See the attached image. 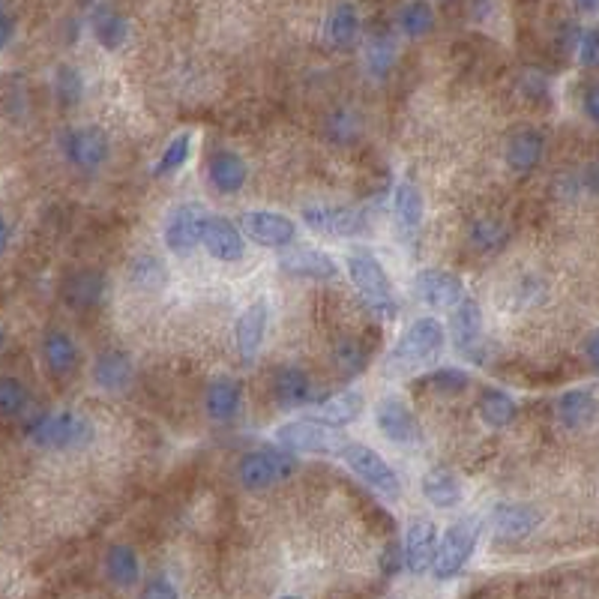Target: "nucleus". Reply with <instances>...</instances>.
Segmentation results:
<instances>
[{
  "instance_id": "f257e3e1",
  "label": "nucleus",
  "mask_w": 599,
  "mask_h": 599,
  "mask_svg": "<svg viewBox=\"0 0 599 599\" xmlns=\"http://www.w3.org/2000/svg\"><path fill=\"white\" fill-rule=\"evenodd\" d=\"M345 267H348V276L357 288V294L363 297V303L384 321H393L399 315V300H396V291H393V282L390 276L384 273L381 261L366 252V249H354L348 258H345Z\"/></svg>"
},
{
  "instance_id": "f03ea898",
  "label": "nucleus",
  "mask_w": 599,
  "mask_h": 599,
  "mask_svg": "<svg viewBox=\"0 0 599 599\" xmlns=\"http://www.w3.org/2000/svg\"><path fill=\"white\" fill-rule=\"evenodd\" d=\"M27 435L36 447L42 450H84L87 444H93L96 429L84 414L75 411H54V414H42L27 426Z\"/></svg>"
},
{
  "instance_id": "7ed1b4c3",
  "label": "nucleus",
  "mask_w": 599,
  "mask_h": 599,
  "mask_svg": "<svg viewBox=\"0 0 599 599\" xmlns=\"http://www.w3.org/2000/svg\"><path fill=\"white\" fill-rule=\"evenodd\" d=\"M480 534H483V519L477 516H465L459 522H453L447 528V534L441 537V543L435 546V555H432V576L438 582H450L456 579L465 564L471 561L477 543H480Z\"/></svg>"
},
{
  "instance_id": "20e7f679",
  "label": "nucleus",
  "mask_w": 599,
  "mask_h": 599,
  "mask_svg": "<svg viewBox=\"0 0 599 599\" xmlns=\"http://www.w3.org/2000/svg\"><path fill=\"white\" fill-rule=\"evenodd\" d=\"M444 345H447L444 324L438 318H420L402 333V339L390 351V366L393 369H414V366L435 363L444 354Z\"/></svg>"
},
{
  "instance_id": "39448f33",
  "label": "nucleus",
  "mask_w": 599,
  "mask_h": 599,
  "mask_svg": "<svg viewBox=\"0 0 599 599\" xmlns=\"http://www.w3.org/2000/svg\"><path fill=\"white\" fill-rule=\"evenodd\" d=\"M339 459L354 471L357 480H363L369 489H375L378 495H384L387 501H396L402 495V483H399V474L387 465V459L372 450L369 444H354V441H345L339 450Z\"/></svg>"
},
{
  "instance_id": "423d86ee",
  "label": "nucleus",
  "mask_w": 599,
  "mask_h": 599,
  "mask_svg": "<svg viewBox=\"0 0 599 599\" xmlns=\"http://www.w3.org/2000/svg\"><path fill=\"white\" fill-rule=\"evenodd\" d=\"M297 471L294 453H276V450H255L246 453L237 465V480L246 492H267L285 477Z\"/></svg>"
},
{
  "instance_id": "0eeeda50",
  "label": "nucleus",
  "mask_w": 599,
  "mask_h": 599,
  "mask_svg": "<svg viewBox=\"0 0 599 599\" xmlns=\"http://www.w3.org/2000/svg\"><path fill=\"white\" fill-rule=\"evenodd\" d=\"M276 441L288 453H336L345 438L336 426H327L321 420H291L276 429Z\"/></svg>"
},
{
  "instance_id": "6e6552de",
  "label": "nucleus",
  "mask_w": 599,
  "mask_h": 599,
  "mask_svg": "<svg viewBox=\"0 0 599 599\" xmlns=\"http://www.w3.org/2000/svg\"><path fill=\"white\" fill-rule=\"evenodd\" d=\"M63 153L69 159V165H75L81 171H96L99 165L108 162L111 144H108V135L102 129L78 126V129H69L63 135Z\"/></svg>"
},
{
  "instance_id": "1a4fd4ad",
  "label": "nucleus",
  "mask_w": 599,
  "mask_h": 599,
  "mask_svg": "<svg viewBox=\"0 0 599 599\" xmlns=\"http://www.w3.org/2000/svg\"><path fill=\"white\" fill-rule=\"evenodd\" d=\"M375 426L387 441H393L399 447H414L423 438L417 417L411 414V408L402 399H381L375 408Z\"/></svg>"
},
{
  "instance_id": "9d476101",
  "label": "nucleus",
  "mask_w": 599,
  "mask_h": 599,
  "mask_svg": "<svg viewBox=\"0 0 599 599\" xmlns=\"http://www.w3.org/2000/svg\"><path fill=\"white\" fill-rule=\"evenodd\" d=\"M303 219L312 231L324 237H357L366 228V216L354 207H333V204H315L303 210Z\"/></svg>"
},
{
  "instance_id": "9b49d317",
  "label": "nucleus",
  "mask_w": 599,
  "mask_h": 599,
  "mask_svg": "<svg viewBox=\"0 0 599 599\" xmlns=\"http://www.w3.org/2000/svg\"><path fill=\"white\" fill-rule=\"evenodd\" d=\"M414 294L429 309H453L459 300H465V285L447 270H423L414 279Z\"/></svg>"
},
{
  "instance_id": "f8f14e48",
  "label": "nucleus",
  "mask_w": 599,
  "mask_h": 599,
  "mask_svg": "<svg viewBox=\"0 0 599 599\" xmlns=\"http://www.w3.org/2000/svg\"><path fill=\"white\" fill-rule=\"evenodd\" d=\"M240 228L264 246H291L297 237V225L273 210H246L240 216Z\"/></svg>"
},
{
  "instance_id": "ddd939ff",
  "label": "nucleus",
  "mask_w": 599,
  "mask_h": 599,
  "mask_svg": "<svg viewBox=\"0 0 599 599\" xmlns=\"http://www.w3.org/2000/svg\"><path fill=\"white\" fill-rule=\"evenodd\" d=\"M198 246H204L216 261H237V258H243V249H246L237 225L225 216H204L201 219Z\"/></svg>"
},
{
  "instance_id": "4468645a",
  "label": "nucleus",
  "mask_w": 599,
  "mask_h": 599,
  "mask_svg": "<svg viewBox=\"0 0 599 599\" xmlns=\"http://www.w3.org/2000/svg\"><path fill=\"white\" fill-rule=\"evenodd\" d=\"M201 219L204 213L192 204L174 207L165 219V243L174 255L186 258L195 252L198 240H201Z\"/></svg>"
},
{
  "instance_id": "2eb2a0df",
  "label": "nucleus",
  "mask_w": 599,
  "mask_h": 599,
  "mask_svg": "<svg viewBox=\"0 0 599 599\" xmlns=\"http://www.w3.org/2000/svg\"><path fill=\"white\" fill-rule=\"evenodd\" d=\"M453 339L456 348L468 357V360H483V312L474 300H459L453 306Z\"/></svg>"
},
{
  "instance_id": "dca6fc26",
  "label": "nucleus",
  "mask_w": 599,
  "mask_h": 599,
  "mask_svg": "<svg viewBox=\"0 0 599 599\" xmlns=\"http://www.w3.org/2000/svg\"><path fill=\"white\" fill-rule=\"evenodd\" d=\"M435 540H438V528L429 519H414L408 534H405V549H402V567L414 576L429 573L432 567V555H435Z\"/></svg>"
},
{
  "instance_id": "f3484780",
  "label": "nucleus",
  "mask_w": 599,
  "mask_h": 599,
  "mask_svg": "<svg viewBox=\"0 0 599 599\" xmlns=\"http://www.w3.org/2000/svg\"><path fill=\"white\" fill-rule=\"evenodd\" d=\"M543 525V513L531 504H498L492 513V528L498 540L531 537Z\"/></svg>"
},
{
  "instance_id": "a211bd4d",
  "label": "nucleus",
  "mask_w": 599,
  "mask_h": 599,
  "mask_svg": "<svg viewBox=\"0 0 599 599\" xmlns=\"http://www.w3.org/2000/svg\"><path fill=\"white\" fill-rule=\"evenodd\" d=\"M393 216H396V228H399V237L414 246V240L420 237V228H423V192L417 183L405 180L396 186V195H393Z\"/></svg>"
},
{
  "instance_id": "6ab92c4d",
  "label": "nucleus",
  "mask_w": 599,
  "mask_h": 599,
  "mask_svg": "<svg viewBox=\"0 0 599 599\" xmlns=\"http://www.w3.org/2000/svg\"><path fill=\"white\" fill-rule=\"evenodd\" d=\"M279 267L291 276H300V279H333L339 273V264L321 252V249H312V246H300V249H288L279 255Z\"/></svg>"
},
{
  "instance_id": "aec40b11",
  "label": "nucleus",
  "mask_w": 599,
  "mask_h": 599,
  "mask_svg": "<svg viewBox=\"0 0 599 599\" xmlns=\"http://www.w3.org/2000/svg\"><path fill=\"white\" fill-rule=\"evenodd\" d=\"M267 315H270V306L267 300H255L252 306L243 309V315L237 318L234 324V339H237V351L249 360L261 351V342H264V333H267Z\"/></svg>"
},
{
  "instance_id": "412c9836",
  "label": "nucleus",
  "mask_w": 599,
  "mask_h": 599,
  "mask_svg": "<svg viewBox=\"0 0 599 599\" xmlns=\"http://www.w3.org/2000/svg\"><path fill=\"white\" fill-rule=\"evenodd\" d=\"M132 378H135L132 360L120 351H105L93 363V381L105 393H123L132 384Z\"/></svg>"
},
{
  "instance_id": "4be33fe9",
  "label": "nucleus",
  "mask_w": 599,
  "mask_h": 599,
  "mask_svg": "<svg viewBox=\"0 0 599 599\" xmlns=\"http://www.w3.org/2000/svg\"><path fill=\"white\" fill-rule=\"evenodd\" d=\"M207 177H210V186L222 195H234L243 189L249 171H246V162L237 156V153H213L210 156V165H207Z\"/></svg>"
},
{
  "instance_id": "5701e85b",
  "label": "nucleus",
  "mask_w": 599,
  "mask_h": 599,
  "mask_svg": "<svg viewBox=\"0 0 599 599\" xmlns=\"http://www.w3.org/2000/svg\"><path fill=\"white\" fill-rule=\"evenodd\" d=\"M543 153H546V138L537 129H522L507 144V165L516 174H528L531 168L540 165Z\"/></svg>"
},
{
  "instance_id": "b1692460",
  "label": "nucleus",
  "mask_w": 599,
  "mask_h": 599,
  "mask_svg": "<svg viewBox=\"0 0 599 599\" xmlns=\"http://www.w3.org/2000/svg\"><path fill=\"white\" fill-rule=\"evenodd\" d=\"M273 393H276V402L282 408H300V405H309L312 396H315V387L309 381V375L303 369H294V366H285L276 372L273 378Z\"/></svg>"
},
{
  "instance_id": "393cba45",
  "label": "nucleus",
  "mask_w": 599,
  "mask_h": 599,
  "mask_svg": "<svg viewBox=\"0 0 599 599\" xmlns=\"http://www.w3.org/2000/svg\"><path fill=\"white\" fill-rule=\"evenodd\" d=\"M363 405H366V402H363L360 393L345 390V393H339V396H330V399L318 402L315 411H312V417L321 420V423H327V426L342 429V426H351V423L363 414Z\"/></svg>"
},
{
  "instance_id": "a878e982",
  "label": "nucleus",
  "mask_w": 599,
  "mask_h": 599,
  "mask_svg": "<svg viewBox=\"0 0 599 599\" xmlns=\"http://www.w3.org/2000/svg\"><path fill=\"white\" fill-rule=\"evenodd\" d=\"M420 489H423V498H426L432 507H438V510H453V507H459L462 498H465L459 477H456L453 471H444V468L429 471V474L423 477Z\"/></svg>"
},
{
  "instance_id": "bb28decb",
  "label": "nucleus",
  "mask_w": 599,
  "mask_h": 599,
  "mask_svg": "<svg viewBox=\"0 0 599 599\" xmlns=\"http://www.w3.org/2000/svg\"><path fill=\"white\" fill-rule=\"evenodd\" d=\"M204 408H207V417L213 423H231L240 411V384L231 381V378H219L207 387V396H204Z\"/></svg>"
},
{
  "instance_id": "cd10ccee",
  "label": "nucleus",
  "mask_w": 599,
  "mask_h": 599,
  "mask_svg": "<svg viewBox=\"0 0 599 599\" xmlns=\"http://www.w3.org/2000/svg\"><path fill=\"white\" fill-rule=\"evenodd\" d=\"M480 417H483V423L489 429H507V426L516 423L519 405H516V399L510 393H504L498 387H489L480 396Z\"/></svg>"
},
{
  "instance_id": "c85d7f7f",
  "label": "nucleus",
  "mask_w": 599,
  "mask_h": 599,
  "mask_svg": "<svg viewBox=\"0 0 599 599\" xmlns=\"http://www.w3.org/2000/svg\"><path fill=\"white\" fill-rule=\"evenodd\" d=\"M357 33H360V15H357L354 3H348V0L336 3L327 15V24H324L327 42L336 45V48H345L357 39Z\"/></svg>"
},
{
  "instance_id": "c756f323",
  "label": "nucleus",
  "mask_w": 599,
  "mask_h": 599,
  "mask_svg": "<svg viewBox=\"0 0 599 599\" xmlns=\"http://www.w3.org/2000/svg\"><path fill=\"white\" fill-rule=\"evenodd\" d=\"M42 360H45V366H48L51 375H66L75 366V360H78V348H75L72 336L63 333V330L45 333V339H42Z\"/></svg>"
},
{
  "instance_id": "7c9ffc66",
  "label": "nucleus",
  "mask_w": 599,
  "mask_h": 599,
  "mask_svg": "<svg viewBox=\"0 0 599 599\" xmlns=\"http://www.w3.org/2000/svg\"><path fill=\"white\" fill-rule=\"evenodd\" d=\"M597 414V399L594 390H570L558 402V420L567 429H585Z\"/></svg>"
},
{
  "instance_id": "2f4dec72",
  "label": "nucleus",
  "mask_w": 599,
  "mask_h": 599,
  "mask_svg": "<svg viewBox=\"0 0 599 599\" xmlns=\"http://www.w3.org/2000/svg\"><path fill=\"white\" fill-rule=\"evenodd\" d=\"M105 573L114 585L120 588H132L141 579V567H138V555L129 546H111L105 552Z\"/></svg>"
},
{
  "instance_id": "473e14b6",
  "label": "nucleus",
  "mask_w": 599,
  "mask_h": 599,
  "mask_svg": "<svg viewBox=\"0 0 599 599\" xmlns=\"http://www.w3.org/2000/svg\"><path fill=\"white\" fill-rule=\"evenodd\" d=\"M399 27H402V33L411 36V39L426 36V33L435 27V12H432V6H429L426 0H411V3H405L402 12H399Z\"/></svg>"
},
{
  "instance_id": "72a5a7b5",
  "label": "nucleus",
  "mask_w": 599,
  "mask_h": 599,
  "mask_svg": "<svg viewBox=\"0 0 599 599\" xmlns=\"http://www.w3.org/2000/svg\"><path fill=\"white\" fill-rule=\"evenodd\" d=\"M93 33L108 51H114L126 39V21L117 12H111V9H99L96 18H93Z\"/></svg>"
},
{
  "instance_id": "f704fd0d",
  "label": "nucleus",
  "mask_w": 599,
  "mask_h": 599,
  "mask_svg": "<svg viewBox=\"0 0 599 599\" xmlns=\"http://www.w3.org/2000/svg\"><path fill=\"white\" fill-rule=\"evenodd\" d=\"M102 279L99 276H93V273H81V276H75L69 285H66V300L72 303V306H93V303H99L102 300Z\"/></svg>"
},
{
  "instance_id": "c9c22d12",
  "label": "nucleus",
  "mask_w": 599,
  "mask_h": 599,
  "mask_svg": "<svg viewBox=\"0 0 599 599\" xmlns=\"http://www.w3.org/2000/svg\"><path fill=\"white\" fill-rule=\"evenodd\" d=\"M417 384L426 390H435V393H462L471 384V378L462 369H435L426 378H420Z\"/></svg>"
},
{
  "instance_id": "e433bc0d",
  "label": "nucleus",
  "mask_w": 599,
  "mask_h": 599,
  "mask_svg": "<svg viewBox=\"0 0 599 599\" xmlns=\"http://www.w3.org/2000/svg\"><path fill=\"white\" fill-rule=\"evenodd\" d=\"M54 90L63 105H78L84 96V78L75 66H60L54 75Z\"/></svg>"
},
{
  "instance_id": "4c0bfd02",
  "label": "nucleus",
  "mask_w": 599,
  "mask_h": 599,
  "mask_svg": "<svg viewBox=\"0 0 599 599\" xmlns=\"http://www.w3.org/2000/svg\"><path fill=\"white\" fill-rule=\"evenodd\" d=\"M189 144H192L189 132H180L177 138H171V144L162 150V156L156 162V174L165 177V174H174L177 168H183V162L189 159Z\"/></svg>"
},
{
  "instance_id": "58836bf2",
  "label": "nucleus",
  "mask_w": 599,
  "mask_h": 599,
  "mask_svg": "<svg viewBox=\"0 0 599 599\" xmlns=\"http://www.w3.org/2000/svg\"><path fill=\"white\" fill-rule=\"evenodd\" d=\"M333 363H336V369L342 372V375H357V372H363L366 369V351L360 348V342H354V339H342L336 348H333Z\"/></svg>"
},
{
  "instance_id": "ea45409f",
  "label": "nucleus",
  "mask_w": 599,
  "mask_h": 599,
  "mask_svg": "<svg viewBox=\"0 0 599 599\" xmlns=\"http://www.w3.org/2000/svg\"><path fill=\"white\" fill-rule=\"evenodd\" d=\"M468 240H471V246H474L477 252H495V249H501V243H504V228H501L495 219H477V222L471 225Z\"/></svg>"
},
{
  "instance_id": "a19ab883",
  "label": "nucleus",
  "mask_w": 599,
  "mask_h": 599,
  "mask_svg": "<svg viewBox=\"0 0 599 599\" xmlns=\"http://www.w3.org/2000/svg\"><path fill=\"white\" fill-rule=\"evenodd\" d=\"M393 60H396V48H393V42L387 36H378V39L369 42V48H366V66H369V72L375 78H384L390 72Z\"/></svg>"
},
{
  "instance_id": "79ce46f5",
  "label": "nucleus",
  "mask_w": 599,
  "mask_h": 599,
  "mask_svg": "<svg viewBox=\"0 0 599 599\" xmlns=\"http://www.w3.org/2000/svg\"><path fill=\"white\" fill-rule=\"evenodd\" d=\"M27 408V387L18 378H0V417H18Z\"/></svg>"
},
{
  "instance_id": "37998d69",
  "label": "nucleus",
  "mask_w": 599,
  "mask_h": 599,
  "mask_svg": "<svg viewBox=\"0 0 599 599\" xmlns=\"http://www.w3.org/2000/svg\"><path fill=\"white\" fill-rule=\"evenodd\" d=\"M576 54H579V63L582 66H597V30H585L579 33L576 39Z\"/></svg>"
},
{
  "instance_id": "c03bdc74",
  "label": "nucleus",
  "mask_w": 599,
  "mask_h": 599,
  "mask_svg": "<svg viewBox=\"0 0 599 599\" xmlns=\"http://www.w3.org/2000/svg\"><path fill=\"white\" fill-rule=\"evenodd\" d=\"M141 594H144V597H177V588H174L165 576H153V579L144 585Z\"/></svg>"
},
{
  "instance_id": "a18cd8bd",
  "label": "nucleus",
  "mask_w": 599,
  "mask_h": 599,
  "mask_svg": "<svg viewBox=\"0 0 599 599\" xmlns=\"http://www.w3.org/2000/svg\"><path fill=\"white\" fill-rule=\"evenodd\" d=\"M330 129H333L336 138H348V132H357V120L348 117L345 111H339V114L330 117Z\"/></svg>"
},
{
  "instance_id": "49530a36",
  "label": "nucleus",
  "mask_w": 599,
  "mask_h": 599,
  "mask_svg": "<svg viewBox=\"0 0 599 599\" xmlns=\"http://www.w3.org/2000/svg\"><path fill=\"white\" fill-rule=\"evenodd\" d=\"M12 36H15V21H12V15L0 6V51L12 42Z\"/></svg>"
},
{
  "instance_id": "de8ad7c7",
  "label": "nucleus",
  "mask_w": 599,
  "mask_h": 599,
  "mask_svg": "<svg viewBox=\"0 0 599 599\" xmlns=\"http://www.w3.org/2000/svg\"><path fill=\"white\" fill-rule=\"evenodd\" d=\"M585 111H588V120L591 123H597L599 120V111H597V87H591L588 93H585Z\"/></svg>"
},
{
  "instance_id": "09e8293b",
  "label": "nucleus",
  "mask_w": 599,
  "mask_h": 599,
  "mask_svg": "<svg viewBox=\"0 0 599 599\" xmlns=\"http://www.w3.org/2000/svg\"><path fill=\"white\" fill-rule=\"evenodd\" d=\"M9 240H12V228H9V222L0 216V255L9 249Z\"/></svg>"
},
{
  "instance_id": "8fccbe9b",
  "label": "nucleus",
  "mask_w": 599,
  "mask_h": 599,
  "mask_svg": "<svg viewBox=\"0 0 599 599\" xmlns=\"http://www.w3.org/2000/svg\"><path fill=\"white\" fill-rule=\"evenodd\" d=\"M588 357H591V363L597 366V333L588 336Z\"/></svg>"
},
{
  "instance_id": "3c124183",
  "label": "nucleus",
  "mask_w": 599,
  "mask_h": 599,
  "mask_svg": "<svg viewBox=\"0 0 599 599\" xmlns=\"http://www.w3.org/2000/svg\"><path fill=\"white\" fill-rule=\"evenodd\" d=\"M579 12H594L597 9V0H576Z\"/></svg>"
},
{
  "instance_id": "603ef678",
  "label": "nucleus",
  "mask_w": 599,
  "mask_h": 599,
  "mask_svg": "<svg viewBox=\"0 0 599 599\" xmlns=\"http://www.w3.org/2000/svg\"><path fill=\"white\" fill-rule=\"evenodd\" d=\"M0 348H3V330H0Z\"/></svg>"
}]
</instances>
